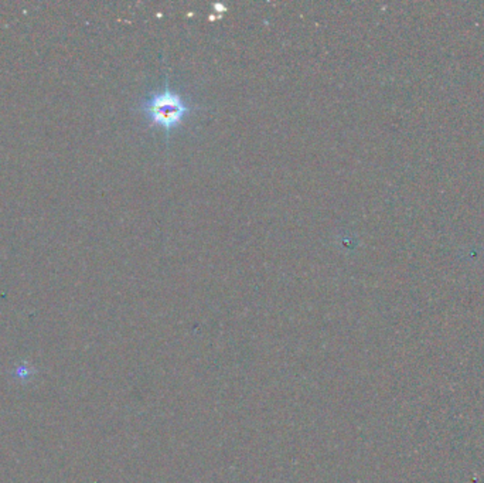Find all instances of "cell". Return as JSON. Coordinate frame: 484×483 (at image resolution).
<instances>
[{
	"label": "cell",
	"mask_w": 484,
	"mask_h": 483,
	"mask_svg": "<svg viewBox=\"0 0 484 483\" xmlns=\"http://www.w3.org/2000/svg\"><path fill=\"white\" fill-rule=\"evenodd\" d=\"M197 109H200L197 105L190 104L187 98L173 90L169 79L164 81L160 90L149 94L139 104V111L145 115L146 121L152 126L164 129L167 138L171 130L179 128L180 123Z\"/></svg>",
	"instance_id": "1"
}]
</instances>
